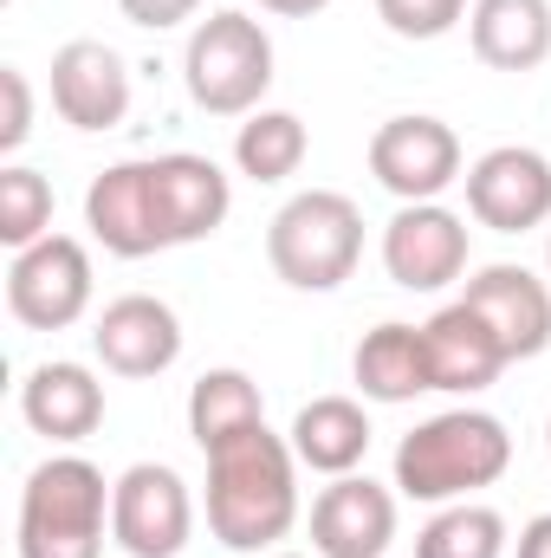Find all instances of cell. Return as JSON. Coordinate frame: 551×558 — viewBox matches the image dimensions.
I'll list each match as a JSON object with an SVG mask.
<instances>
[{"label": "cell", "instance_id": "cell-20", "mask_svg": "<svg viewBox=\"0 0 551 558\" xmlns=\"http://www.w3.org/2000/svg\"><path fill=\"white\" fill-rule=\"evenodd\" d=\"M292 454L311 474H357V461L370 454V416L357 397H311L292 416Z\"/></svg>", "mask_w": 551, "mask_h": 558}, {"label": "cell", "instance_id": "cell-25", "mask_svg": "<svg viewBox=\"0 0 551 558\" xmlns=\"http://www.w3.org/2000/svg\"><path fill=\"white\" fill-rule=\"evenodd\" d=\"M46 234H52V182L26 162H7L0 169V241L20 254Z\"/></svg>", "mask_w": 551, "mask_h": 558}, {"label": "cell", "instance_id": "cell-11", "mask_svg": "<svg viewBox=\"0 0 551 558\" xmlns=\"http://www.w3.org/2000/svg\"><path fill=\"white\" fill-rule=\"evenodd\" d=\"M85 228L118 260H149V254L169 247L162 241V208H156L149 156L143 162H111L105 175H91V189H85Z\"/></svg>", "mask_w": 551, "mask_h": 558}, {"label": "cell", "instance_id": "cell-24", "mask_svg": "<svg viewBox=\"0 0 551 558\" xmlns=\"http://www.w3.org/2000/svg\"><path fill=\"white\" fill-rule=\"evenodd\" d=\"M305 149H311V137H305V124L292 111H254L241 124V137H234V162L254 182H285V175H298Z\"/></svg>", "mask_w": 551, "mask_h": 558}, {"label": "cell", "instance_id": "cell-31", "mask_svg": "<svg viewBox=\"0 0 551 558\" xmlns=\"http://www.w3.org/2000/svg\"><path fill=\"white\" fill-rule=\"evenodd\" d=\"M546 267H551V241H546Z\"/></svg>", "mask_w": 551, "mask_h": 558}, {"label": "cell", "instance_id": "cell-18", "mask_svg": "<svg viewBox=\"0 0 551 558\" xmlns=\"http://www.w3.org/2000/svg\"><path fill=\"white\" fill-rule=\"evenodd\" d=\"M20 416L46 441H85L105 422V384L85 364H39L20 384Z\"/></svg>", "mask_w": 551, "mask_h": 558}, {"label": "cell", "instance_id": "cell-19", "mask_svg": "<svg viewBox=\"0 0 551 558\" xmlns=\"http://www.w3.org/2000/svg\"><path fill=\"white\" fill-rule=\"evenodd\" d=\"M467 39L493 72H539L551 59V0H474Z\"/></svg>", "mask_w": 551, "mask_h": 558}, {"label": "cell", "instance_id": "cell-3", "mask_svg": "<svg viewBox=\"0 0 551 558\" xmlns=\"http://www.w3.org/2000/svg\"><path fill=\"white\" fill-rule=\"evenodd\" d=\"M111 487L85 454H52L20 487V558H105Z\"/></svg>", "mask_w": 551, "mask_h": 558}, {"label": "cell", "instance_id": "cell-21", "mask_svg": "<svg viewBox=\"0 0 551 558\" xmlns=\"http://www.w3.org/2000/svg\"><path fill=\"white\" fill-rule=\"evenodd\" d=\"M351 371H357V390H364L370 403H415L421 390H434L421 325H396V318L377 325V331H364Z\"/></svg>", "mask_w": 551, "mask_h": 558}, {"label": "cell", "instance_id": "cell-30", "mask_svg": "<svg viewBox=\"0 0 551 558\" xmlns=\"http://www.w3.org/2000/svg\"><path fill=\"white\" fill-rule=\"evenodd\" d=\"M267 13H279V20H311V13H325L331 0H260Z\"/></svg>", "mask_w": 551, "mask_h": 558}, {"label": "cell", "instance_id": "cell-16", "mask_svg": "<svg viewBox=\"0 0 551 558\" xmlns=\"http://www.w3.org/2000/svg\"><path fill=\"white\" fill-rule=\"evenodd\" d=\"M91 344H98L105 371H118V377H162L182 357V318L156 292H124L98 312Z\"/></svg>", "mask_w": 551, "mask_h": 558}, {"label": "cell", "instance_id": "cell-29", "mask_svg": "<svg viewBox=\"0 0 551 558\" xmlns=\"http://www.w3.org/2000/svg\"><path fill=\"white\" fill-rule=\"evenodd\" d=\"M519 558H551V513H539V520L519 533Z\"/></svg>", "mask_w": 551, "mask_h": 558}, {"label": "cell", "instance_id": "cell-15", "mask_svg": "<svg viewBox=\"0 0 551 558\" xmlns=\"http://www.w3.org/2000/svg\"><path fill=\"white\" fill-rule=\"evenodd\" d=\"M149 175H156V208H162V241L169 247L208 241L234 208V189H228L215 156L169 149V156H149Z\"/></svg>", "mask_w": 551, "mask_h": 558}, {"label": "cell", "instance_id": "cell-4", "mask_svg": "<svg viewBox=\"0 0 551 558\" xmlns=\"http://www.w3.org/2000/svg\"><path fill=\"white\" fill-rule=\"evenodd\" d=\"M267 260L292 292H331L357 274L364 260V215L338 189L292 195L267 228Z\"/></svg>", "mask_w": 551, "mask_h": 558}, {"label": "cell", "instance_id": "cell-8", "mask_svg": "<svg viewBox=\"0 0 551 558\" xmlns=\"http://www.w3.org/2000/svg\"><path fill=\"white\" fill-rule=\"evenodd\" d=\"M461 182H467V215L493 234H526L551 221V162L526 143L487 149Z\"/></svg>", "mask_w": 551, "mask_h": 558}, {"label": "cell", "instance_id": "cell-13", "mask_svg": "<svg viewBox=\"0 0 551 558\" xmlns=\"http://www.w3.org/2000/svg\"><path fill=\"white\" fill-rule=\"evenodd\" d=\"M311 546L318 558H383L396 546V494L370 474H338L311 500Z\"/></svg>", "mask_w": 551, "mask_h": 558}, {"label": "cell", "instance_id": "cell-33", "mask_svg": "<svg viewBox=\"0 0 551 558\" xmlns=\"http://www.w3.org/2000/svg\"><path fill=\"white\" fill-rule=\"evenodd\" d=\"M546 448H551V428H546Z\"/></svg>", "mask_w": 551, "mask_h": 558}, {"label": "cell", "instance_id": "cell-14", "mask_svg": "<svg viewBox=\"0 0 551 558\" xmlns=\"http://www.w3.org/2000/svg\"><path fill=\"white\" fill-rule=\"evenodd\" d=\"M467 305L487 318V331L500 338L506 364L519 357H539L551 344V286L532 267H513V260H493L467 279Z\"/></svg>", "mask_w": 551, "mask_h": 558}, {"label": "cell", "instance_id": "cell-1", "mask_svg": "<svg viewBox=\"0 0 551 558\" xmlns=\"http://www.w3.org/2000/svg\"><path fill=\"white\" fill-rule=\"evenodd\" d=\"M298 526V454L273 428L228 435L208 448V533L228 553H267Z\"/></svg>", "mask_w": 551, "mask_h": 558}, {"label": "cell", "instance_id": "cell-32", "mask_svg": "<svg viewBox=\"0 0 551 558\" xmlns=\"http://www.w3.org/2000/svg\"><path fill=\"white\" fill-rule=\"evenodd\" d=\"M273 558H298V553H273Z\"/></svg>", "mask_w": 551, "mask_h": 558}, {"label": "cell", "instance_id": "cell-5", "mask_svg": "<svg viewBox=\"0 0 551 558\" xmlns=\"http://www.w3.org/2000/svg\"><path fill=\"white\" fill-rule=\"evenodd\" d=\"M182 85L208 118H254L273 85V39L247 13H208L188 33Z\"/></svg>", "mask_w": 551, "mask_h": 558}, {"label": "cell", "instance_id": "cell-12", "mask_svg": "<svg viewBox=\"0 0 551 558\" xmlns=\"http://www.w3.org/2000/svg\"><path fill=\"white\" fill-rule=\"evenodd\" d=\"M52 111L72 131H118L131 111V65L105 39H65L52 52Z\"/></svg>", "mask_w": 551, "mask_h": 558}, {"label": "cell", "instance_id": "cell-10", "mask_svg": "<svg viewBox=\"0 0 551 558\" xmlns=\"http://www.w3.org/2000/svg\"><path fill=\"white\" fill-rule=\"evenodd\" d=\"M370 175L396 202H441V189L461 182V137L441 118H390L370 137Z\"/></svg>", "mask_w": 551, "mask_h": 558}, {"label": "cell", "instance_id": "cell-6", "mask_svg": "<svg viewBox=\"0 0 551 558\" xmlns=\"http://www.w3.org/2000/svg\"><path fill=\"white\" fill-rule=\"evenodd\" d=\"M91 305V254L72 234H46L13 254L7 267V312L26 331H65Z\"/></svg>", "mask_w": 551, "mask_h": 558}, {"label": "cell", "instance_id": "cell-2", "mask_svg": "<svg viewBox=\"0 0 551 558\" xmlns=\"http://www.w3.org/2000/svg\"><path fill=\"white\" fill-rule=\"evenodd\" d=\"M513 468V435L487 410H441L396 441V487L409 500H467Z\"/></svg>", "mask_w": 551, "mask_h": 558}, {"label": "cell", "instance_id": "cell-23", "mask_svg": "<svg viewBox=\"0 0 551 558\" xmlns=\"http://www.w3.org/2000/svg\"><path fill=\"white\" fill-rule=\"evenodd\" d=\"M415 558H506V520L493 507L454 500L415 533Z\"/></svg>", "mask_w": 551, "mask_h": 558}, {"label": "cell", "instance_id": "cell-9", "mask_svg": "<svg viewBox=\"0 0 551 558\" xmlns=\"http://www.w3.org/2000/svg\"><path fill=\"white\" fill-rule=\"evenodd\" d=\"M383 274L403 292H441L467 274V221L441 202H403L383 228Z\"/></svg>", "mask_w": 551, "mask_h": 558}, {"label": "cell", "instance_id": "cell-26", "mask_svg": "<svg viewBox=\"0 0 551 558\" xmlns=\"http://www.w3.org/2000/svg\"><path fill=\"white\" fill-rule=\"evenodd\" d=\"M377 13L396 39H441L467 20V0H377Z\"/></svg>", "mask_w": 551, "mask_h": 558}, {"label": "cell", "instance_id": "cell-22", "mask_svg": "<svg viewBox=\"0 0 551 558\" xmlns=\"http://www.w3.org/2000/svg\"><path fill=\"white\" fill-rule=\"evenodd\" d=\"M260 422H267V403H260V384L247 371L221 364V371H201L195 377V390H188V435L201 441V454L221 448L228 435L260 428Z\"/></svg>", "mask_w": 551, "mask_h": 558}, {"label": "cell", "instance_id": "cell-17", "mask_svg": "<svg viewBox=\"0 0 551 558\" xmlns=\"http://www.w3.org/2000/svg\"><path fill=\"white\" fill-rule=\"evenodd\" d=\"M421 344H428V377H434V390H454V397H474V390H487V384L506 371L500 338L487 331V318H480L467 299L441 305V312L421 325Z\"/></svg>", "mask_w": 551, "mask_h": 558}, {"label": "cell", "instance_id": "cell-28", "mask_svg": "<svg viewBox=\"0 0 551 558\" xmlns=\"http://www.w3.org/2000/svg\"><path fill=\"white\" fill-rule=\"evenodd\" d=\"M195 7H201V0H118V13H124L131 26H149V33H162V26H182Z\"/></svg>", "mask_w": 551, "mask_h": 558}, {"label": "cell", "instance_id": "cell-27", "mask_svg": "<svg viewBox=\"0 0 551 558\" xmlns=\"http://www.w3.org/2000/svg\"><path fill=\"white\" fill-rule=\"evenodd\" d=\"M0 98H7V118H0V149L13 156L20 143L33 137V85L20 65H0Z\"/></svg>", "mask_w": 551, "mask_h": 558}, {"label": "cell", "instance_id": "cell-7", "mask_svg": "<svg viewBox=\"0 0 551 558\" xmlns=\"http://www.w3.org/2000/svg\"><path fill=\"white\" fill-rule=\"evenodd\" d=\"M195 533L188 481L162 461H137L111 481V539L131 558H175Z\"/></svg>", "mask_w": 551, "mask_h": 558}]
</instances>
